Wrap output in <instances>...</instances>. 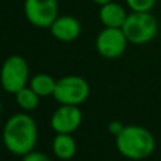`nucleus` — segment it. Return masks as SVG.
I'll list each match as a JSON object with an SVG mask.
<instances>
[{
	"mask_svg": "<svg viewBox=\"0 0 161 161\" xmlns=\"http://www.w3.org/2000/svg\"><path fill=\"white\" fill-rule=\"evenodd\" d=\"M37 140V123L27 112L16 113L7 119L3 129V143L11 154L24 157L34 150Z\"/></svg>",
	"mask_w": 161,
	"mask_h": 161,
	"instance_id": "nucleus-1",
	"label": "nucleus"
},
{
	"mask_svg": "<svg viewBox=\"0 0 161 161\" xmlns=\"http://www.w3.org/2000/svg\"><path fill=\"white\" fill-rule=\"evenodd\" d=\"M116 148L129 160H144L156 150V139L143 126L129 125L116 136Z\"/></svg>",
	"mask_w": 161,
	"mask_h": 161,
	"instance_id": "nucleus-2",
	"label": "nucleus"
},
{
	"mask_svg": "<svg viewBox=\"0 0 161 161\" xmlns=\"http://www.w3.org/2000/svg\"><path fill=\"white\" fill-rule=\"evenodd\" d=\"M130 44L144 45L158 33V23L150 11H131L122 27Z\"/></svg>",
	"mask_w": 161,
	"mask_h": 161,
	"instance_id": "nucleus-3",
	"label": "nucleus"
},
{
	"mask_svg": "<svg viewBox=\"0 0 161 161\" xmlns=\"http://www.w3.org/2000/svg\"><path fill=\"white\" fill-rule=\"evenodd\" d=\"M91 88L82 76L68 75L57 80L54 99L59 105H75L79 106L89 97Z\"/></svg>",
	"mask_w": 161,
	"mask_h": 161,
	"instance_id": "nucleus-4",
	"label": "nucleus"
},
{
	"mask_svg": "<svg viewBox=\"0 0 161 161\" xmlns=\"http://www.w3.org/2000/svg\"><path fill=\"white\" fill-rule=\"evenodd\" d=\"M30 82V68L23 57L11 55L2 68V86L7 93L16 95Z\"/></svg>",
	"mask_w": 161,
	"mask_h": 161,
	"instance_id": "nucleus-5",
	"label": "nucleus"
},
{
	"mask_svg": "<svg viewBox=\"0 0 161 161\" xmlns=\"http://www.w3.org/2000/svg\"><path fill=\"white\" fill-rule=\"evenodd\" d=\"M127 38L122 28L105 27L96 37L95 47L100 57L108 59L119 58L125 54L127 48Z\"/></svg>",
	"mask_w": 161,
	"mask_h": 161,
	"instance_id": "nucleus-6",
	"label": "nucleus"
},
{
	"mask_svg": "<svg viewBox=\"0 0 161 161\" xmlns=\"http://www.w3.org/2000/svg\"><path fill=\"white\" fill-rule=\"evenodd\" d=\"M24 14L28 23L38 28H50L58 17L57 0H25Z\"/></svg>",
	"mask_w": 161,
	"mask_h": 161,
	"instance_id": "nucleus-7",
	"label": "nucleus"
},
{
	"mask_svg": "<svg viewBox=\"0 0 161 161\" xmlns=\"http://www.w3.org/2000/svg\"><path fill=\"white\" fill-rule=\"evenodd\" d=\"M82 123V112L79 106L75 105H61L53 113L50 126L55 133H69L72 134Z\"/></svg>",
	"mask_w": 161,
	"mask_h": 161,
	"instance_id": "nucleus-8",
	"label": "nucleus"
},
{
	"mask_svg": "<svg viewBox=\"0 0 161 161\" xmlns=\"http://www.w3.org/2000/svg\"><path fill=\"white\" fill-rule=\"evenodd\" d=\"M51 36L61 42H72L80 36V23L72 16H58L50 27Z\"/></svg>",
	"mask_w": 161,
	"mask_h": 161,
	"instance_id": "nucleus-9",
	"label": "nucleus"
},
{
	"mask_svg": "<svg viewBox=\"0 0 161 161\" xmlns=\"http://www.w3.org/2000/svg\"><path fill=\"white\" fill-rule=\"evenodd\" d=\"M129 14L120 6L119 3L110 2L105 6H100L99 10V20L105 27H112V28H122L125 24L126 19Z\"/></svg>",
	"mask_w": 161,
	"mask_h": 161,
	"instance_id": "nucleus-10",
	"label": "nucleus"
},
{
	"mask_svg": "<svg viewBox=\"0 0 161 161\" xmlns=\"http://www.w3.org/2000/svg\"><path fill=\"white\" fill-rule=\"evenodd\" d=\"M51 147L54 156L62 161L71 160L76 154V142L69 133H55Z\"/></svg>",
	"mask_w": 161,
	"mask_h": 161,
	"instance_id": "nucleus-11",
	"label": "nucleus"
},
{
	"mask_svg": "<svg viewBox=\"0 0 161 161\" xmlns=\"http://www.w3.org/2000/svg\"><path fill=\"white\" fill-rule=\"evenodd\" d=\"M28 86L38 95L40 97L42 96H53L55 92L57 80L48 74H36L33 78H30Z\"/></svg>",
	"mask_w": 161,
	"mask_h": 161,
	"instance_id": "nucleus-12",
	"label": "nucleus"
},
{
	"mask_svg": "<svg viewBox=\"0 0 161 161\" xmlns=\"http://www.w3.org/2000/svg\"><path fill=\"white\" fill-rule=\"evenodd\" d=\"M16 102L19 108L23 109V112H33L38 108L40 105V96L30 88L25 86L21 91L16 93Z\"/></svg>",
	"mask_w": 161,
	"mask_h": 161,
	"instance_id": "nucleus-13",
	"label": "nucleus"
},
{
	"mask_svg": "<svg viewBox=\"0 0 161 161\" xmlns=\"http://www.w3.org/2000/svg\"><path fill=\"white\" fill-rule=\"evenodd\" d=\"M157 0H126L131 11H150Z\"/></svg>",
	"mask_w": 161,
	"mask_h": 161,
	"instance_id": "nucleus-14",
	"label": "nucleus"
},
{
	"mask_svg": "<svg viewBox=\"0 0 161 161\" xmlns=\"http://www.w3.org/2000/svg\"><path fill=\"white\" fill-rule=\"evenodd\" d=\"M23 161H51V158L48 156H45L44 153L33 150L23 157Z\"/></svg>",
	"mask_w": 161,
	"mask_h": 161,
	"instance_id": "nucleus-15",
	"label": "nucleus"
},
{
	"mask_svg": "<svg viewBox=\"0 0 161 161\" xmlns=\"http://www.w3.org/2000/svg\"><path fill=\"white\" fill-rule=\"evenodd\" d=\"M123 129H125V125H122V122H112L110 125H109V131H110L112 134H114V136H117Z\"/></svg>",
	"mask_w": 161,
	"mask_h": 161,
	"instance_id": "nucleus-16",
	"label": "nucleus"
},
{
	"mask_svg": "<svg viewBox=\"0 0 161 161\" xmlns=\"http://www.w3.org/2000/svg\"><path fill=\"white\" fill-rule=\"evenodd\" d=\"M93 2L99 6H105V4H108V3H110L112 0H93Z\"/></svg>",
	"mask_w": 161,
	"mask_h": 161,
	"instance_id": "nucleus-17",
	"label": "nucleus"
}]
</instances>
